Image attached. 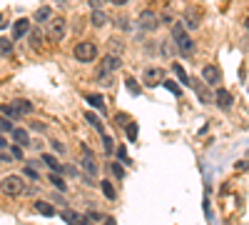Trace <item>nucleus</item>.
<instances>
[{"mask_svg": "<svg viewBox=\"0 0 249 225\" xmlns=\"http://www.w3.org/2000/svg\"><path fill=\"white\" fill-rule=\"evenodd\" d=\"M172 40L177 43V48H179L182 55H192L195 43H192V38L187 35V25L184 23H172Z\"/></svg>", "mask_w": 249, "mask_h": 225, "instance_id": "obj_1", "label": "nucleus"}, {"mask_svg": "<svg viewBox=\"0 0 249 225\" xmlns=\"http://www.w3.org/2000/svg\"><path fill=\"white\" fill-rule=\"evenodd\" d=\"M65 33H68V20L62 18V15L50 18V23H48V38H53V40H62V38H65Z\"/></svg>", "mask_w": 249, "mask_h": 225, "instance_id": "obj_2", "label": "nucleus"}, {"mask_svg": "<svg viewBox=\"0 0 249 225\" xmlns=\"http://www.w3.org/2000/svg\"><path fill=\"white\" fill-rule=\"evenodd\" d=\"M120 65H122V60H120V55H115V53H110V55L102 58V63H100V80H102V83H105L107 75L115 73Z\"/></svg>", "mask_w": 249, "mask_h": 225, "instance_id": "obj_3", "label": "nucleus"}, {"mask_svg": "<svg viewBox=\"0 0 249 225\" xmlns=\"http://www.w3.org/2000/svg\"><path fill=\"white\" fill-rule=\"evenodd\" d=\"M142 83L147 85V88L162 85V83H164V73H162V68H157V65L144 68V70H142Z\"/></svg>", "mask_w": 249, "mask_h": 225, "instance_id": "obj_4", "label": "nucleus"}, {"mask_svg": "<svg viewBox=\"0 0 249 225\" xmlns=\"http://www.w3.org/2000/svg\"><path fill=\"white\" fill-rule=\"evenodd\" d=\"M3 193H5V195H23V193H25L23 178H18V175H5V178H3Z\"/></svg>", "mask_w": 249, "mask_h": 225, "instance_id": "obj_5", "label": "nucleus"}, {"mask_svg": "<svg viewBox=\"0 0 249 225\" xmlns=\"http://www.w3.org/2000/svg\"><path fill=\"white\" fill-rule=\"evenodd\" d=\"M72 53H75V58L80 60V63H92V60L97 58V45L95 43H80Z\"/></svg>", "mask_w": 249, "mask_h": 225, "instance_id": "obj_6", "label": "nucleus"}, {"mask_svg": "<svg viewBox=\"0 0 249 225\" xmlns=\"http://www.w3.org/2000/svg\"><path fill=\"white\" fill-rule=\"evenodd\" d=\"M137 28L144 30V33H152V30L160 28V20H157V15L152 10H142L140 13V20H137Z\"/></svg>", "mask_w": 249, "mask_h": 225, "instance_id": "obj_7", "label": "nucleus"}, {"mask_svg": "<svg viewBox=\"0 0 249 225\" xmlns=\"http://www.w3.org/2000/svg\"><path fill=\"white\" fill-rule=\"evenodd\" d=\"M202 80L207 85H219L222 83V70L217 65H204L202 68Z\"/></svg>", "mask_w": 249, "mask_h": 225, "instance_id": "obj_8", "label": "nucleus"}, {"mask_svg": "<svg viewBox=\"0 0 249 225\" xmlns=\"http://www.w3.org/2000/svg\"><path fill=\"white\" fill-rule=\"evenodd\" d=\"M62 220L70 223V225H92L90 218L80 215V213H75V210H62Z\"/></svg>", "mask_w": 249, "mask_h": 225, "instance_id": "obj_9", "label": "nucleus"}, {"mask_svg": "<svg viewBox=\"0 0 249 225\" xmlns=\"http://www.w3.org/2000/svg\"><path fill=\"white\" fill-rule=\"evenodd\" d=\"M214 100H217V105H219L222 110H230V108H232V95H230V90H224V88L217 90V98H214Z\"/></svg>", "mask_w": 249, "mask_h": 225, "instance_id": "obj_10", "label": "nucleus"}, {"mask_svg": "<svg viewBox=\"0 0 249 225\" xmlns=\"http://www.w3.org/2000/svg\"><path fill=\"white\" fill-rule=\"evenodd\" d=\"M184 25L190 28V30H192V28H199V10H195V8L187 10V13H184Z\"/></svg>", "mask_w": 249, "mask_h": 225, "instance_id": "obj_11", "label": "nucleus"}, {"mask_svg": "<svg viewBox=\"0 0 249 225\" xmlns=\"http://www.w3.org/2000/svg\"><path fill=\"white\" fill-rule=\"evenodd\" d=\"M28 30H30V20L28 18H20L18 23H15V28H13V35L15 38H23V35H28Z\"/></svg>", "mask_w": 249, "mask_h": 225, "instance_id": "obj_12", "label": "nucleus"}, {"mask_svg": "<svg viewBox=\"0 0 249 225\" xmlns=\"http://www.w3.org/2000/svg\"><path fill=\"white\" fill-rule=\"evenodd\" d=\"M85 100H88L90 105H95L100 113H105V110H107V108H105V98L97 95V93H88V95H85Z\"/></svg>", "mask_w": 249, "mask_h": 225, "instance_id": "obj_13", "label": "nucleus"}, {"mask_svg": "<svg viewBox=\"0 0 249 225\" xmlns=\"http://www.w3.org/2000/svg\"><path fill=\"white\" fill-rule=\"evenodd\" d=\"M35 210H37L40 215H45V218H53V215H55V208L50 205V203H45V200H37V203H35Z\"/></svg>", "mask_w": 249, "mask_h": 225, "instance_id": "obj_14", "label": "nucleus"}, {"mask_svg": "<svg viewBox=\"0 0 249 225\" xmlns=\"http://www.w3.org/2000/svg\"><path fill=\"white\" fill-rule=\"evenodd\" d=\"M192 88H195V93L199 95V100L202 103H207V100H210V95L204 93V80H197V78H192V83H190Z\"/></svg>", "mask_w": 249, "mask_h": 225, "instance_id": "obj_15", "label": "nucleus"}, {"mask_svg": "<svg viewBox=\"0 0 249 225\" xmlns=\"http://www.w3.org/2000/svg\"><path fill=\"white\" fill-rule=\"evenodd\" d=\"M85 120L90 123V125H92L100 135H105V128H102V123H100V118H97L95 113H90V110H88V113H85Z\"/></svg>", "mask_w": 249, "mask_h": 225, "instance_id": "obj_16", "label": "nucleus"}, {"mask_svg": "<svg viewBox=\"0 0 249 225\" xmlns=\"http://www.w3.org/2000/svg\"><path fill=\"white\" fill-rule=\"evenodd\" d=\"M82 165H85V170L90 175H97V165H95V160H92V155L88 150H85V155H82Z\"/></svg>", "mask_w": 249, "mask_h": 225, "instance_id": "obj_17", "label": "nucleus"}, {"mask_svg": "<svg viewBox=\"0 0 249 225\" xmlns=\"http://www.w3.org/2000/svg\"><path fill=\"white\" fill-rule=\"evenodd\" d=\"M92 25H95V28H102V25H107V15L102 13L100 8H95V13H92Z\"/></svg>", "mask_w": 249, "mask_h": 225, "instance_id": "obj_18", "label": "nucleus"}, {"mask_svg": "<svg viewBox=\"0 0 249 225\" xmlns=\"http://www.w3.org/2000/svg\"><path fill=\"white\" fill-rule=\"evenodd\" d=\"M13 138H15L18 145H28V143H30V135H28L23 128H15V130H13Z\"/></svg>", "mask_w": 249, "mask_h": 225, "instance_id": "obj_19", "label": "nucleus"}, {"mask_svg": "<svg viewBox=\"0 0 249 225\" xmlns=\"http://www.w3.org/2000/svg\"><path fill=\"white\" fill-rule=\"evenodd\" d=\"M172 70H175V75H177V78L182 80V83H184V85H190V83H192V78H190V75H187V73H184V68H182L179 63H175V65H172Z\"/></svg>", "mask_w": 249, "mask_h": 225, "instance_id": "obj_20", "label": "nucleus"}, {"mask_svg": "<svg viewBox=\"0 0 249 225\" xmlns=\"http://www.w3.org/2000/svg\"><path fill=\"white\" fill-rule=\"evenodd\" d=\"M15 108H18L20 115H30V113H33V103H30V100H18Z\"/></svg>", "mask_w": 249, "mask_h": 225, "instance_id": "obj_21", "label": "nucleus"}, {"mask_svg": "<svg viewBox=\"0 0 249 225\" xmlns=\"http://www.w3.org/2000/svg\"><path fill=\"white\" fill-rule=\"evenodd\" d=\"M175 53H179L177 43H175V40H164V43H162V55H175Z\"/></svg>", "mask_w": 249, "mask_h": 225, "instance_id": "obj_22", "label": "nucleus"}, {"mask_svg": "<svg viewBox=\"0 0 249 225\" xmlns=\"http://www.w3.org/2000/svg\"><path fill=\"white\" fill-rule=\"evenodd\" d=\"M100 188H102V193H105V198L115 200V188H112V183H110V180H102V183H100Z\"/></svg>", "mask_w": 249, "mask_h": 225, "instance_id": "obj_23", "label": "nucleus"}, {"mask_svg": "<svg viewBox=\"0 0 249 225\" xmlns=\"http://www.w3.org/2000/svg\"><path fill=\"white\" fill-rule=\"evenodd\" d=\"M35 20H37V23H48V20H50V8H40V10H35Z\"/></svg>", "mask_w": 249, "mask_h": 225, "instance_id": "obj_24", "label": "nucleus"}, {"mask_svg": "<svg viewBox=\"0 0 249 225\" xmlns=\"http://www.w3.org/2000/svg\"><path fill=\"white\" fill-rule=\"evenodd\" d=\"M102 143H105V153H107V155H112V153L117 150V145H115V143H112V138H110L107 133L102 135Z\"/></svg>", "mask_w": 249, "mask_h": 225, "instance_id": "obj_25", "label": "nucleus"}, {"mask_svg": "<svg viewBox=\"0 0 249 225\" xmlns=\"http://www.w3.org/2000/svg\"><path fill=\"white\" fill-rule=\"evenodd\" d=\"M50 183H53V185H55L57 190H65V180H62V178H60V175H57L55 170L50 173Z\"/></svg>", "mask_w": 249, "mask_h": 225, "instance_id": "obj_26", "label": "nucleus"}, {"mask_svg": "<svg viewBox=\"0 0 249 225\" xmlns=\"http://www.w3.org/2000/svg\"><path fill=\"white\" fill-rule=\"evenodd\" d=\"M162 85H164V88H167V90H170L172 95H182V88H179V85L175 83V80H164V83H162Z\"/></svg>", "mask_w": 249, "mask_h": 225, "instance_id": "obj_27", "label": "nucleus"}, {"mask_svg": "<svg viewBox=\"0 0 249 225\" xmlns=\"http://www.w3.org/2000/svg\"><path fill=\"white\" fill-rule=\"evenodd\" d=\"M43 163H45V165H50L55 173H60V168H62V165H60V163H57L53 155H43Z\"/></svg>", "mask_w": 249, "mask_h": 225, "instance_id": "obj_28", "label": "nucleus"}, {"mask_svg": "<svg viewBox=\"0 0 249 225\" xmlns=\"http://www.w3.org/2000/svg\"><path fill=\"white\" fill-rule=\"evenodd\" d=\"M30 43H33V48H43V35H40V30L30 33Z\"/></svg>", "mask_w": 249, "mask_h": 225, "instance_id": "obj_29", "label": "nucleus"}, {"mask_svg": "<svg viewBox=\"0 0 249 225\" xmlns=\"http://www.w3.org/2000/svg\"><path fill=\"white\" fill-rule=\"evenodd\" d=\"M124 85H127V90L132 95H140V88H137V80L135 78H127V80H124Z\"/></svg>", "mask_w": 249, "mask_h": 225, "instance_id": "obj_30", "label": "nucleus"}, {"mask_svg": "<svg viewBox=\"0 0 249 225\" xmlns=\"http://www.w3.org/2000/svg\"><path fill=\"white\" fill-rule=\"evenodd\" d=\"M3 115H10V118H23V115L18 113L15 103H13V105H3Z\"/></svg>", "mask_w": 249, "mask_h": 225, "instance_id": "obj_31", "label": "nucleus"}, {"mask_svg": "<svg viewBox=\"0 0 249 225\" xmlns=\"http://www.w3.org/2000/svg\"><path fill=\"white\" fill-rule=\"evenodd\" d=\"M0 48H3V50H0V53H3V55H8V53L13 50V43H10L8 38H3V40H0Z\"/></svg>", "mask_w": 249, "mask_h": 225, "instance_id": "obj_32", "label": "nucleus"}, {"mask_svg": "<svg viewBox=\"0 0 249 225\" xmlns=\"http://www.w3.org/2000/svg\"><path fill=\"white\" fill-rule=\"evenodd\" d=\"M124 130H127V138H130V140H135V138H137V125H135V123L124 125Z\"/></svg>", "mask_w": 249, "mask_h": 225, "instance_id": "obj_33", "label": "nucleus"}, {"mask_svg": "<svg viewBox=\"0 0 249 225\" xmlns=\"http://www.w3.org/2000/svg\"><path fill=\"white\" fill-rule=\"evenodd\" d=\"M0 128H3V133H8V130H15V128L10 125V120H8V115H3V120H0Z\"/></svg>", "mask_w": 249, "mask_h": 225, "instance_id": "obj_34", "label": "nucleus"}, {"mask_svg": "<svg viewBox=\"0 0 249 225\" xmlns=\"http://www.w3.org/2000/svg\"><path fill=\"white\" fill-rule=\"evenodd\" d=\"M110 168L115 170V175H117V178H122V175H124V170H122V165H117V163H112V165H110Z\"/></svg>", "mask_w": 249, "mask_h": 225, "instance_id": "obj_35", "label": "nucleus"}, {"mask_svg": "<svg viewBox=\"0 0 249 225\" xmlns=\"http://www.w3.org/2000/svg\"><path fill=\"white\" fill-rule=\"evenodd\" d=\"M110 45H112V50H115V55L122 50V43H120V40H110Z\"/></svg>", "mask_w": 249, "mask_h": 225, "instance_id": "obj_36", "label": "nucleus"}, {"mask_svg": "<svg viewBox=\"0 0 249 225\" xmlns=\"http://www.w3.org/2000/svg\"><path fill=\"white\" fill-rule=\"evenodd\" d=\"M25 175H28V178H33V180H37V173L33 170V165H28V168H25Z\"/></svg>", "mask_w": 249, "mask_h": 225, "instance_id": "obj_37", "label": "nucleus"}, {"mask_svg": "<svg viewBox=\"0 0 249 225\" xmlns=\"http://www.w3.org/2000/svg\"><path fill=\"white\" fill-rule=\"evenodd\" d=\"M13 155H15L18 160H23V150H20V145H13Z\"/></svg>", "mask_w": 249, "mask_h": 225, "instance_id": "obj_38", "label": "nucleus"}, {"mask_svg": "<svg viewBox=\"0 0 249 225\" xmlns=\"http://www.w3.org/2000/svg\"><path fill=\"white\" fill-rule=\"evenodd\" d=\"M115 120L120 123V125H130V120H127V115H117Z\"/></svg>", "mask_w": 249, "mask_h": 225, "instance_id": "obj_39", "label": "nucleus"}, {"mask_svg": "<svg viewBox=\"0 0 249 225\" xmlns=\"http://www.w3.org/2000/svg\"><path fill=\"white\" fill-rule=\"evenodd\" d=\"M53 148H55L57 153H65V148H62V143H57V140H53Z\"/></svg>", "mask_w": 249, "mask_h": 225, "instance_id": "obj_40", "label": "nucleus"}, {"mask_svg": "<svg viewBox=\"0 0 249 225\" xmlns=\"http://www.w3.org/2000/svg\"><path fill=\"white\" fill-rule=\"evenodd\" d=\"M117 25H122V30H127L124 25H127V18H117Z\"/></svg>", "mask_w": 249, "mask_h": 225, "instance_id": "obj_41", "label": "nucleus"}, {"mask_svg": "<svg viewBox=\"0 0 249 225\" xmlns=\"http://www.w3.org/2000/svg\"><path fill=\"white\" fill-rule=\"evenodd\" d=\"M110 3H112V5H124L127 0H110Z\"/></svg>", "mask_w": 249, "mask_h": 225, "instance_id": "obj_42", "label": "nucleus"}, {"mask_svg": "<svg viewBox=\"0 0 249 225\" xmlns=\"http://www.w3.org/2000/svg\"><path fill=\"white\" fill-rule=\"evenodd\" d=\"M247 28H249V18H247Z\"/></svg>", "mask_w": 249, "mask_h": 225, "instance_id": "obj_43", "label": "nucleus"}]
</instances>
